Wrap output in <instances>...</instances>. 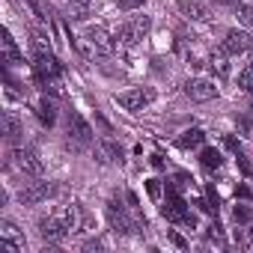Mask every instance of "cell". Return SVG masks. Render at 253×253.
<instances>
[{"label": "cell", "mask_w": 253, "mask_h": 253, "mask_svg": "<svg viewBox=\"0 0 253 253\" xmlns=\"http://www.w3.org/2000/svg\"><path fill=\"white\" fill-rule=\"evenodd\" d=\"M235 220H238V223H250V220H253V211H250L247 206H235Z\"/></svg>", "instance_id": "cell-23"}, {"label": "cell", "mask_w": 253, "mask_h": 253, "mask_svg": "<svg viewBox=\"0 0 253 253\" xmlns=\"http://www.w3.org/2000/svg\"><path fill=\"white\" fill-rule=\"evenodd\" d=\"M238 167H241V173H244L247 179H253V164H250L247 158H241V152H238Z\"/></svg>", "instance_id": "cell-26"}, {"label": "cell", "mask_w": 253, "mask_h": 253, "mask_svg": "<svg viewBox=\"0 0 253 253\" xmlns=\"http://www.w3.org/2000/svg\"><path fill=\"white\" fill-rule=\"evenodd\" d=\"M152 167H158V170H161V167H164V158H161V155H152Z\"/></svg>", "instance_id": "cell-29"}, {"label": "cell", "mask_w": 253, "mask_h": 253, "mask_svg": "<svg viewBox=\"0 0 253 253\" xmlns=\"http://www.w3.org/2000/svg\"><path fill=\"white\" fill-rule=\"evenodd\" d=\"M146 194H149L152 200H161V182H158V179H149V182H146Z\"/></svg>", "instance_id": "cell-24"}, {"label": "cell", "mask_w": 253, "mask_h": 253, "mask_svg": "<svg viewBox=\"0 0 253 253\" xmlns=\"http://www.w3.org/2000/svg\"><path fill=\"white\" fill-rule=\"evenodd\" d=\"M66 6H69L72 21H86L89 12H92V0H66Z\"/></svg>", "instance_id": "cell-13"}, {"label": "cell", "mask_w": 253, "mask_h": 253, "mask_svg": "<svg viewBox=\"0 0 253 253\" xmlns=\"http://www.w3.org/2000/svg\"><path fill=\"white\" fill-rule=\"evenodd\" d=\"M36 116H39V122H42V125H48V128H51V125L57 122V107H54V101L42 98V101H39V107H36Z\"/></svg>", "instance_id": "cell-16"}, {"label": "cell", "mask_w": 253, "mask_h": 253, "mask_svg": "<svg viewBox=\"0 0 253 253\" xmlns=\"http://www.w3.org/2000/svg\"><path fill=\"white\" fill-rule=\"evenodd\" d=\"M179 12L191 21H209V9L203 3H197V0H182L179 3Z\"/></svg>", "instance_id": "cell-12"}, {"label": "cell", "mask_w": 253, "mask_h": 253, "mask_svg": "<svg viewBox=\"0 0 253 253\" xmlns=\"http://www.w3.org/2000/svg\"><path fill=\"white\" fill-rule=\"evenodd\" d=\"M12 158H15L18 170H24L27 176H36V179H39L42 170H45V167H42V158H39L33 149H27V146H15V149H12Z\"/></svg>", "instance_id": "cell-2"}, {"label": "cell", "mask_w": 253, "mask_h": 253, "mask_svg": "<svg viewBox=\"0 0 253 253\" xmlns=\"http://www.w3.org/2000/svg\"><path fill=\"white\" fill-rule=\"evenodd\" d=\"M0 238L24 250V235H21V232H18V226H15V223H9V220H3V223H0Z\"/></svg>", "instance_id": "cell-15"}, {"label": "cell", "mask_w": 253, "mask_h": 253, "mask_svg": "<svg viewBox=\"0 0 253 253\" xmlns=\"http://www.w3.org/2000/svg\"><path fill=\"white\" fill-rule=\"evenodd\" d=\"M250 66H253V48H250Z\"/></svg>", "instance_id": "cell-31"}, {"label": "cell", "mask_w": 253, "mask_h": 253, "mask_svg": "<svg viewBox=\"0 0 253 253\" xmlns=\"http://www.w3.org/2000/svg\"><path fill=\"white\" fill-rule=\"evenodd\" d=\"M185 92H188V98H194V101H211V98L217 95V86H214L211 81H206V78H197V81H188V84H185Z\"/></svg>", "instance_id": "cell-5"}, {"label": "cell", "mask_w": 253, "mask_h": 253, "mask_svg": "<svg viewBox=\"0 0 253 253\" xmlns=\"http://www.w3.org/2000/svg\"><path fill=\"white\" fill-rule=\"evenodd\" d=\"M209 66L217 72V78H226V72H229V66H226V51H223V48H220V51H211Z\"/></svg>", "instance_id": "cell-18"}, {"label": "cell", "mask_w": 253, "mask_h": 253, "mask_svg": "<svg viewBox=\"0 0 253 253\" xmlns=\"http://www.w3.org/2000/svg\"><path fill=\"white\" fill-rule=\"evenodd\" d=\"M220 161H223V158H220V152H217V149H211V146H206V149L200 152V164H203L206 170H217V167H220Z\"/></svg>", "instance_id": "cell-19"}, {"label": "cell", "mask_w": 253, "mask_h": 253, "mask_svg": "<svg viewBox=\"0 0 253 253\" xmlns=\"http://www.w3.org/2000/svg\"><path fill=\"white\" fill-rule=\"evenodd\" d=\"M3 134H6L9 143H18V137H21V125L12 113H3Z\"/></svg>", "instance_id": "cell-17"}, {"label": "cell", "mask_w": 253, "mask_h": 253, "mask_svg": "<svg viewBox=\"0 0 253 253\" xmlns=\"http://www.w3.org/2000/svg\"><path fill=\"white\" fill-rule=\"evenodd\" d=\"M51 194H54V185H48V182H33L30 188H24V191L18 194V200H21V206H36V203L48 200Z\"/></svg>", "instance_id": "cell-6"}, {"label": "cell", "mask_w": 253, "mask_h": 253, "mask_svg": "<svg viewBox=\"0 0 253 253\" xmlns=\"http://www.w3.org/2000/svg\"><path fill=\"white\" fill-rule=\"evenodd\" d=\"M0 48H3V63H6V66H21V63H24V54L18 51V45H15V39H12L9 30H3Z\"/></svg>", "instance_id": "cell-9"}, {"label": "cell", "mask_w": 253, "mask_h": 253, "mask_svg": "<svg viewBox=\"0 0 253 253\" xmlns=\"http://www.w3.org/2000/svg\"><path fill=\"white\" fill-rule=\"evenodd\" d=\"M238 86H241L244 92H253V66H244V69L238 72Z\"/></svg>", "instance_id": "cell-21"}, {"label": "cell", "mask_w": 253, "mask_h": 253, "mask_svg": "<svg viewBox=\"0 0 253 253\" xmlns=\"http://www.w3.org/2000/svg\"><path fill=\"white\" fill-rule=\"evenodd\" d=\"M69 134L81 143H89L92 140V128H89V122L78 113V110H69Z\"/></svg>", "instance_id": "cell-7"}, {"label": "cell", "mask_w": 253, "mask_h": 253, "mask_svg": "<svg viewBox=\"0 0 253 253\" xmlns=\"http://www.w3.org/2000/svg\"><path fill=\"white\" fill-rule=\"evenodd\" d=\"M232 12H235V18H238L244 27H253V6H247V3H232Z\"/></svg>", "instance_id": "cell-20"}, {"label": "cell", "mask_w": 253, "mask_h": 253, "mask_svg": "<svg viewBox=\"0 0 253 253\" xmlns=\"http://www.w3.org/2000/svg\"><path fill=\"white\" fill-rule=\"evenodd\" d=\"M235 194H238V197H244V200H247V197H250V188H244V185H241V188H238V191H235Z\"/></svg>", "instance_id": "cell-30"}, {"label": "cell", "mask_w": 253, "mask_h": 253, "mask_svg": "<svg viewBox=\"0 0 253 253\" xmlns=\"http://www.w3.org/2000/svg\"><path fill=\"white\" fill-rule=\"evenodd\" d=\"M66 232H69V229L60 223V217H42V220H39V235L48 238V241H60Z\"/></svg>", "instance_id": "cell-10"}, {"label": "cell", "mask_w": 253, "mask_h": 253, "mask_svg": "<svg viewBox=\"0 0 253 253\" xmlns=\"http://www.w3.org/2000/svg\"><path fill=\"white\" fill-rule=\"evenodd\" d=\"M57 217H60V223H63V226H66L69 232H75V229H81V209H78L75 203H69V206H63Z\"/></svg>", "instance_id": "cell-11"}, {"label": "cell", "mask_w": 253, "mask_h": 253, "mask_svg": "<svg viewBox=\"0 0 253 253\" xmlns=\"http://www.w3.org/2000/svg\"><path fill=\"white\" fill-rule=\"evenodd\" d=\"M170 241H173V244H176L179 250H188V241H185V238H182V235H179L176 229H170Z\"/></svg>", "instance_id": "cell-27"}, {"label": "cell", "mask_w": 253, "mask_h": 253, "mask_svg": "<svg viewBox=\"0 0 253 253\" xmlns=\"http://www.w3.org/2000/svg\"><path fill=\"white\" fill-rule=\"evenodd\" d=\"M149 27H152V21H149L146 15H137V18H131L128 24H122V27L116 30V36H113L116 48H134L140 39H146Z\"/></svg>", "instance_id": "cell-1"}, {"label": "cell", "mask_w": 253, "mask_h": 253, "mask_svg": "<svg viewBox=\"0 0 253 253\" xmlns=\"http://www.w3.org/2000/svg\"><path fill=\"white\" fill-rule=\"evenodd\" d=\"M116 6H119V9H125V12H131V9L143 6V0H116Z\"/></svg>", "instance_id": "cell-25"}, {"label": "cell", "mask_w": 253, "mask_h": 253, "mask_svg": "<svg viewBox=\"0 0 253 253\" xmlns=\"http://www.w3.org/2000/svg\"><path fill=\"white\" fill-rule=\"evenodd\" d=\"M223 51L226 54H244V51H250V36L244 30H229L226 39H223Z\"/></svg>", "instance_id": "cell-8"}, {"label": "cell", "mask_w": 253, "mask_h": 253, "mask_svg": "<svg viewBox=\"0 0 253 253\" xmlns=\"http://www.w3.org/2000/svg\"><path fill=\"white\" fill-rule=\"evenodd\" d=\"M107 220H110L113 232H119V235H125V232L134 229V223L128 220V214H125V209H122L119 200H110V203H107Z\"/></svg>", "instance_id": "cell-3"}, {"label": "cell", "mask_w": 253, "mask_h": 253, "mask_svg": "<svg viewBox=\"0 0 253 253\" xmlns=\"http://www.w3.org/2000/svg\"><path fill=\"white\" fill-rule=\"evenodd\" d=\"M203 143H206V131H200V128H188V131H182V137L176 140L179 149H197V146H203Z\"/></svg>", "instance_id": "cell-14"}, {"label": "cell", "mask_w": 253, "mask_h": 253, "mask_svg": "<svg viewBox=\"0 0 253 253\" xmlns=\"http://www.w3.org/2000/svg\"><path fill=\"white\" fill-rule=\"evenodd\" d=\"M27 3H30V12H33L39 21H48V9L42 6V0H27Z\"/></svg>", "instance_id": "cell-22"}, {"label": "cell", "mask_w": 253, "mask_h": 253, "mask_svg": "<svg viewBox=\"0 0 253 253\" xmlns=\"http://www.w3.org/2000/svg\"><path fill=\"white\" fill-rule=\"evenodd\" d=\"M206 197H209V203H211L214 209L220 206V197H217V191H214V185H209V188H206Z\"/></svg>", "instance_id": "cell-28"}, {"label": "cell", "mask_w": 253, "mask_h": 253, "mask_svg": "<svg viewBox=\"0 0 253 253\" xmlns=\"http://www.w3.org/2000/svg\"><path fill=\"white\" fill-rule=\"evenodd\" d=\"M152 98H155V92H152V89H128V92H122L116 101H119L125 110H143Z\"/></svg>", "instance_id": "cell-4"}]
</instances>
